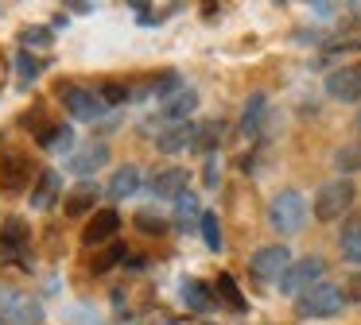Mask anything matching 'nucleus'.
Masks as SVG:
<instances>
[{"instance_id":"bb28decb","label":"nucleus","mask_w":361,"mask_h":325,"mask_svg":"<svg viewBox=\"0 0 361 325\" xmlns=\"http://www.w3.org/2000/svg\"><path fill=\"white\" fill-rule=\"evenodd\" d=\"M133 221H136V229H140L144 236H167V229H171V224H167V217L152 213V209H140Z\"/></svg>"},{"instance_id":"dca6fc26","label":"nucleus","mask_w":361,"mask_h":325,"mask_svg":"<svg viewBox=\"0 0 361 325\" xmlns=\"http://www.w3.org/2000/svg\"><path fill=\"white\" fill-rule=\"evenodd\" d=\"M198 108V93L190 89V85H183L175 97H167L164 101V108H159V120H167V124H187V116Z\"/></svg>"},{"instance_id":"f3484780","label":"nucleus","mask_w":361,"mask_h":325,"mask_svg":"<svg viewBox=\"0 0 361 325\" xmlns=\"http://www.w3.org/2000/svg\"><path fill=\"white\" fill-rule=\"evenodd\" d=\"M59 193H63V174L59 170H39V178L32 186V209H51L59 201Z\"/></svg>"},{"instance_id":"e433bc0d","label":"nucleus","mask_w":361,"mask_h":325,"mask_svg":"<svg viewBox=\"0 0 361 325\" xmlns=\"http://www.w3.org/2000/svg\"><path fill=\"white\" fill-rule=\"evenodd\" d=\"M159 325H179V321H159Z\"/></svg>"},{"instance_id":"1a4fd4ad","label":"nucleus","mask_w":361,"mask_h":325,"mask_svg":"<svg viewBox=\"0 0 361 325\" xmlns=\"http://www.w3.org/2000/svg\"><path fill=\"white\" fill-rule=\"evenodd\" d=\"M0 314L8 317V325H43V306L32 294H20V291L0 294Z\"/></svg>"},{"instance_id":"72a5a7b5","label":"nucleus","mask_w":361,"mask_h":325,"mask_svg":"<svg viewBox=\"0 0 361 325\" xmlns=\"http://www.w3.org/2000/svg\"><path fill=\"white\" fill-rule=\"evenodd\" d=\"M342 291H345V298H350V302H361V271H353V275L345 279Z\"/></svg>"},{"instance_id":"2eb2a0df","label":"nucleus","mask_w":361,"mask_h":325,"mask_svg":"<svg viewBox=\"0 0 361 325\" xmlns=\"http://www.w3.org/2000/svg\"><path fill=\"white\" fill-rule=\"evenodd\" d=\"M144 186V174H140V167L136 162H125L121 170H113V178H109V186H105V193H109L113 201H125V198H133L136 190Z\"/></svg>"},{"instance_id":"6ab92c4d","label":"nucleus","mask_w":361,"mask_h":325,"mask_svg":"<svg viewBox=\"0 0 361 325\" xmlns=\"http://www.w3.org/2000/svg\"><path fill=\"white\" fill-rule=\"evenodd\" d=\"M338 248H342L345 263H361V213H350L338 232Z\"/></svg>"},{"instance_id":"9d476101","label":"nucleus","mask_w":361,"mask_h":325,"mask_svg":"<svg viewBox=\"0 0 361 325\" xmlns=\"http://www.w3.org/2000/svg\"><path fill=\"white\" fill-rule=\"evenodd\" d=\"M187 182H190V170L164 167V170H156V174H152L148 193H152V198H159V201H179L183 193H187Z\"/></svg>"},{"instance_id":"39448f33","label":"nucleus","mask_w":361,"mask_h":325,"mask_svg":"<svg viewBox=\"0 0 361 325\" xmlns=\"http://www.w3.org/2000/svg\"><path fill=\"white\" fill-rule=\"evenodd\" d=\"M59 101H63V108L74 120H97L109 108L102 89H86V85H59Z\"/></svg>"},{"instance_id":"cd10ccee","label":"nucleus","mask_w":361,"mask_h":325,"mask_svg":"<svg viewBox=\"0 0 361 325\" xmlns=\"http://www.w3.org/2000/svg\"><path fill=\"white\" fill-rule=\"evenodd\" d=\"M202 213H206V209L198 205V198H195V193H183V198L175 201V221H179L183 229H187L190 221H202Z\"/></svg>"},{"instance_id":"393cba45","label":"nucleus","mask_w":361,"mask_h":325,"mask_svg":"<svg viewBox=\"0 0 361 325\" xmlns=\"http://www.w3.org/2000/svg\"><path fill=\"white\" fill-rule=\"evenodd\" d=\"M334 170H342V178L361 174V139H350L345 147L334 151Z\"/></svg>"},{"instance_id":"f03ea898","label":"nucleus","mask_w":361,"mask_h":325,"mask_svg":"<svg viewBox=\"0 0 361 325\" xmlns=\"http://www.w3.org/2000/svg\"><path fill=\"white\" fill-rule=\"evenodd\" d=\"M353 198H357V186H353V178H330V182L319 186V193H314L311 209L319 221H338L342 213H350Z\"/></svg>"},{"instance_id":"4468645a","label":"nucleus","mask_w":361,"mask_h":325,"mask_svg":"<svg viewBox=\"0 0 361 325\" xmlns=\"http://www.w3.org/2000/svg\"><path fill=\"white\" fill-rule=\"evenodd\" d=\"M97 182H78L74 190H66V198H63V213L66 217H94L97 209H94V201H97Z\"/></svg>"},{"instance_id":"20e7f679","label":"nucleus","mask_w":361,"mask_h":325,"mask_svg":"<svg viewBox=\"0 0 361 325\" xmlns=\"http://www.w3.org/2000/svg\"><path fill=\"white\" fill-rule=\"evenodd\" d=\"M342 306H345V291L334 283H319V286H311L307 294L295 298L299 317H334Z\"/></svg>"},{"instance_id":"0eeeda50","label":"nucleus","mask_w":361,"mask_h":325,"mask_svg":"<svg viewBox=\"0 0 361 325\" xmlns=\"http://www.w3.org/2000/svg\"><path fill=\"white\" fill-rule=\"evenodd\" d=\"M322 271H326V263H322L319 255H303V260H295L288 267V275L280 279V291L291 294V298H299V294H307L311 286L322 283Z\"/></svg>"},{"instance_id":"c9c22d12","label":"nucleus","mask_w":361,"mask_h":325,"mask_svg":"<svg viewBox=\"0 0 361 325\" xmlns=\"http://www.w3.org/2000/svg\"><path fill=\"white\" fill-rule=\"evenodd\" d=\"M357 128H361V108H357Z\"/></svg>"},{"instance_id":"423d86ee","label":"nucleus","mask_w":361,"mask_h":325,"mask_svg":"<svg viewBox=\"0 0 361 325\" xmlns=\"http://www.w3.org/2000/svg\"><path fill=\"white\" fill-rule=\"evenodd\" d=\"M291 252H288V244H264V248H257V252L249 255V271L260 279V283H280L283 275H288V267H291Z\"/></svg>"},{"instance_id":"412c9836","label":"nucleus","mask_w":361,"mask_h":325,"mask_svg":"<svg viewBox=\"0 0 361 325\" xmlns=\"http://www.w3.org/2000/svg\"><path fill=\"white\" fill-rule=\"evenodd\" d=\"M179 294H183V306H187V310H195V314H210V310H214L210 286H206L202 279H183Z\"/></svg>"},{"instance_id":"a878e982","label":"nucleus","mask_w":361,"mask_h":325,"mask_svg":"<svg viewBox=\"0 0 361 325\" xmlns=\"http://www.w3.org/2000/svg\"><path fill=\"white\" fill-rule=\"evenodd\" d=\"M214 291L221 294V302H226L233 314H245V298H241V291H237L233 275H226V271H221V275H218V286H214Z\"/></svg>"},{"instance_id":"f257e3e1","label":"nucleus","mask_w":361,"mask_h":325,"mask_svg":"<svg viewBox=\"0 0 361 325\" xmlns=\"http://www.w3.org/2000/svg\"><path fill=\"white\" fill-rule=\"evenodd\" d=\"M268 224H272L280 236H295L307 224V198L299 190H280L268 201Z\"/></svg>"},{"instance_id":"5701e85b","label":"nucleus","mask_w":361,"mask_h":325,"mask_svg":"<svg viewBox=\"0 0 361 325\" xmlns=\"http://www.w3.org/2000/svg\"><path fill=\"white\" fill-rule=\"evenodd\" d=\"M221 139H226V124L221 120H202V124H195V151H206L210 155L214 147H221Z\"/></svg>"},{"instance_id":"6e6552de","label":"nucleus","mask_w":361,"mask_h":325,"mask_svg":"<svg viewBox=\"0 0 361 325\" xmlns=\"http://www.w3.org/2000/svg\"><path fill=\"white\" fill-rule=\"evenodd\" d=\"M32 178H39V174H35L32 159H27L24 151H4L0 155V190L4 193H24L27 186H32Z\"/></svg>"},{"instance_id":"7ed1b4c3","label":"nucleus","mask_w":361,"mask_h":325,"mask_svg":"<svg viewBox=\"0 0 361 325\" xmlns=\"http://www.w3.org/2000/svg\"><path fill=\"white\" fill-rule=\"evenodd\" d=\"M32 252V224L24 217H8L0 224V263H20V267H32L27 263Z\"/></svg>"},{"instance_id":"7c9ffc66","label":"nucleus","mask_w":361,"mask_h":325,"mask_svg":"<svg viewBox=\"0 0 361 325\" xmlns=\"http://www.w3.org/2000/svg\"><path fill=\"white\" fill-rule=\"evenodd\" d=\"M20 46H24V51L51 46V27H24V31H20Z\"/></svg>"},{"instance_id":"c756f323","label":"nucleus","mask_w":361,"mask_h":325,"mask_svg":"<svg viewBox=\"0 0 361 325\" xmlns=\"http://www.w3.org/2000/svg\"><path fill=\"white\" fill-rule=\"evenodd\" d=\"M16 70H20V82L32 85L35 77L43 74V62H39V58H32V51H20V54H16Z\"/></svg>"},{"instance_id":"2f4dec72","label":"nucleus","mask_w":361,"mask_h":325,"mask_svg":"<svg viewBox=\"0 0 361 325\" xmlns=\"http://www.w3.org/2000/svg\"><path fill=\"white\" fill-rule=\"evenodd\" d=\"M102 97H105V105H109V108H117V105H125L128 97H136V93L128 89V85H121V82H105L102 85Z\"/></svg>"},{"instance_id":"ddd939ff","label":"nucleus","mask_w":361,"mask_h":325,"mask_svg":"<svg viewBox=\"0 0 361 325\" xmlns=\"http://www.w3.org/2000/svg\"><path fill=\"white\" fill-rule=\"evenodd\" d=\"M105 162H109V144H102V139H94V144H86V147H82V151H74L66 167H71L74 174L90 178V174H94V170H102Z\"/></svg>"},{"instance_id":"b1692460","label":"nucleus","mask_w":361,"mask_h":325,"mask_svg":"<svg viewBox=\"0 0 361 325\" xmlns=\"http://www.w3.org/2000/svg\"><path fill=\"white\" fill-rule=\"evenodd\" d=\"M264 113H268V97H264V93H252V97L245 101V113H241V132H245V136H257Z\"/></svg>"},{"instance_id":"a211bd4d","label":"nucleus","mask_w":361,"mask_h":325,"mask_svg":"<svg viewBox=\"0 0 361 325\" xmlns=\"http://www.w3.org/2000/svg\"><path fill=\"white\" fill-rule=\"evenodd\" d=\"M190 144H195V124H171V128H164L156 136V147L164 155H179V151H187Z\"/></svg>"},{"instance_id":"f704fd0d","label":"nucleus","mask_w":361,"mask_h":325,"mask_svg":"<svg viewBox=\"0 0 361 325\" xmlns=\"http://www.w3.org/2000/svg\"><path fill=\"white\" fill-rule=\"evenodd\" d=\"M311 12H319V15H322V20H326V15H330V12H334V4H311Z\"/></svg>"},{"instance_id":"9b49d317","label":"nucleus","mask_w":361,"mask_h":325,"mask_svg":"<svg viewBox=\"0 0 361 325\" xmlns=\"http://www.w3.org/2000/svg\"><path fill=\"white\" fill-rule=\"evenodd\" d=\"M326 93L342 105H357L361 101V70L357 66H338L326 74Z\"/></svg>"},{"instance_id":"c85d7f7f","label":"nucleus","mask_w":361,"mask_h":325,"mask_svg":"<svg viewBox=\"0 0 361 325\" xmlns=\"http://www.w3.org/2000/svg\"><path fill=\"white\" fill-rule=\"evenodd\" d=\"M198 224H202V240H206V248H210V252H221V244H226V240H221V221H218V213H210V209H206Z\"/></svg>"},{"instance_id":"473e14b6","label":"nucleus","mask_w":361,"mask_h":325,"mask_svg":"<svg viewBox=\"0 0 361 325\" xmlns=\"http://www.w3.org/2000/svg\"><path fill=\"white\" fill-rule=\"evenodd\" d=\"M202 182L210 186V190L221 182V167H218V159H206V167H202Z\"/></svg>"},{"instance_id":"4c0bfd02","label":"nucleus","mask_w":361,"mask_h":325,"mask_svg":"<svg viewBox=\"0 0 361 325\" xmlns=\"http://www.w3.org/2000/svg\"><path fill=\"white\" fill-rule=\"evenodd\" d=\"M357 70H361V66H357Z\"/></svg>"},{"instance_id":"4be33fe9","label":"nucleus","mask_w":361,"mask_h":325,"mask_svg":"<svg viewBox=\"0 0 361 325\" xmlns=\"http://www.w3.org/2000/svg\"><path fill=\"white\" fill-rule=\"evenodd\" d=\"M125 260H128V248L113 240V244H105V248H102V252H94V255H90V263H86V267L94 271V275H105V271H113L117 263H125Z\"/></svg>"},{"instance_id":"aec40b11","label":"nucleus","mask_w":361,"mask_h":325,"mask_svg":"<svg viewBox=\"0 0 361 325\" xmlns=\"http://www.w3.org/2000/svg\"><path fill=\"white\" fill-rule=\"evenodd\" d=\"M35 139H39L43 151H71L74 147V128L71 124H43L39 132H35Z\"/></svg>"},{"instance_id":"f8f14e48","label":"nucleus","mask_w":361,"mask_h":325,"mask_svg":"<svg viewBox=\"0 0 361 325\" xmlns=\"http://www.w3.org/2000/svg\"><path fill=\"white\" fill-rule=\"evenodd\" d=\"M117 232H121V213L117 209H97V213L86 221V229H82V244H90V248L113 244Z\"/></svg>"}]
</instances>
